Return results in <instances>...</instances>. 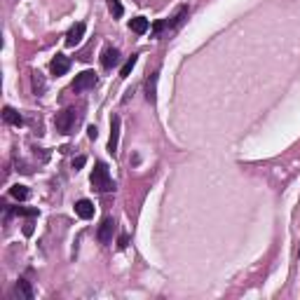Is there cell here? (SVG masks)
Listing matches in <instances>:
<instances>
[{
  "label": "cell",
  "mask_w": 300,
  "mask_h": 300,
  "mask_svg": "<svg viewBox=\"0 0 300 300\" xmlns=\"http://www.w3.org/2000/svg\"><path fill=\"white\" fill-rule=\"evenodd\" d=\"M90 183H92V188H94L96 192H110V190H115V183H113V179H110L108 166L103 164V162H96L94 172H92V176H90Z\"/></svg>",
  "instance_id": "6da1fadb"
},
{
  "label": "cell",
  "mask_w": 300,
  "mask_h": 300,
  "mask_svg": "<svg viewBox=\"0 0 300 300\" xmlns=\"http://www.w3.org/2000/svg\"><path fill=\"white\" fill-rule=\"evenodd\" d=\"M96 82H99V77H96L94 70H82V73L75 75V80H73V92H75V94L90 92L96 87Z\"/></svg>",
  "instance_id": "7a4b0ae2"
},
{
  "label": "cell",
  "mask_w": 300,
  "mask_h": 300,
  "mask_svg": "<svg viewBox=\"0 0 300 300\" xmlns=\"http://www.w3.org/2000/svg\"><path fill=\"white\" fill-rule=\"evenodd\" d=\"M75 122H77L75 108H66V110H61V113L57 115L54 124H57V129L61 132V134H70V132L75 129Z\"/></svg>",
  "instance_id": "3957f363"
},
{
  "label": "cell",
  "mask_w": 300,
  "mask_h": 300,
  "mask_svg": "<svg viewBox=\"0 0 300 300\" xmlns=\"http://www.w3.org/2000/svg\"><path fill=\"white\" fill-rule=\"evenodd\" d=\"M113 230H115V221L110 216H106L101 221V225H99V232H96V239L101 244H110L113 242Z\"/></svg>",
  "instance_id": "277c9868"
},
{
  "label": "cell",
  "mask_w": 300,
  "mask_h": 300,
  "mask_svg": "<svg viewBox=\"0 0 300 300\" xmlns=\"http://www.w3.org/2000/svg\"><path fill=\"white\" fill-rule=\"evenodd\" d=\"M84 31H87V28H84L82 21L73 24V26H70V31L66 33V45H68V47H77L80 42H82V38H84Z\"/></svg>",
  "instance_id": "5b68a950"
},
{
  "label": "cell",
  "mask_w": 300,
  "mask_h": 300,
  "mask_svg": "<svg viewBox=\"0 0 300 300\" xmlns=\"http://www.w3.org/2000/svg\"><path fill=\"white\" fill-rule=\"evenodd\" d=\"M120 117L113 115L110 117V139H108V153H115L117 150V141H120Z\"/></svg>",
  "instance_id": "8992f818"
},
{
  "label": "cell",
  "mask_w": 300,
  "mask_h": 300,
  "mask_svg": "<svg viewBox=\"0 0 300 300\" xmlns=\"http://www.w3.org/2000/svg\"><path fill=\"white\" fill-rule=\"evenodd\" d=\"M117 64H120V52H117L115 47H106L103 54H101V66L106 70H110L113 66H117Z\"/></svg>",
  "instance_id": "52a82bcc"
},
{
  "label": "cell",
  "mask_w": 300,
  "mask_h": 300,
  "mask_svg": "<svg viewBox=\"0 0 300 300\" xmlns=\"http://www.w3.org/2000/svg\"><path fill=\"white\" fill-rule=\"evenodd\" d=\"M52 73H54V75H66V73H68V68H70V61H68V57H66V54H57V57L52 59Z\"/></svg>",
  "instance_id": "ba28073f"
},
{
  "label": "cell",
  "mask_w": 300,
  "mask_h": 300,
  "mask_svg": "<svg viewBox=\"0 0 300 300\" xmlns=\"http://www.w3.org/2000/svg\"><path fill=\"white\" fill-rule=\"evenodd\" d=\"M75 213L82 221H90L92 216H94V204H92L90 199H77L75 202Z\"/></svg>",
  "instance_id": "9c48e42d"
},
{
  "label": "cell",
  "mask_w": 300,
  "mask_h": 300,
  "mask_svg": "<svg viewBox=\"0 0 300 300\" xmlns=\"http://www.w3.org/2000/svg\"><path fill=\"white\" fill-rule=\"evenodd\" d=\"M146 99L150 103L157 101V73H153V75L146 80Z\"/></svg>",
  "instance_id": "30bf717a"
},
{
  "label": "cell",
  "mask_w": 300,
  "mask_h": 300,
  "mask_svg": "<svg viewBox=\"0 0 300 300\" xmlns=\"http://www.w3.org/2000/svg\"><path fill=\"white\" fill-rule=\"evenodd\" d=\"M3 117H5L7 124H14V127H21V124H24V117H21L14 108H10V106L3 108Z\"/></svg>",
  "instance_id": "8fae6325"
},
{
  "label": "cell",
  "mask_w": 300,
  "mask_h": 300,
  "mask_svg": "<svg viewBox=\"0 0 300 300\" xmlns=\"http://www.w3.org/2000/svg\"><path fill=\"white\" fill-rule=\"evenodd\" d=\"M129 28H132L136 35H143V33L150 28V21H148L146 17H134V19L129 21Z\"/></svg>",
  "instance_id": "7c38bea8"
},
{
  "label": "cell",
  "mask_w": 300,
  "mask_h": 300,
  "mask_svg": "<svg viewBox=\"0 0 300 300\" xmlns=\"http://www.w3.org/2000/svg\"><path fill=\"white\" fill-rule=\"evenodd\" d=\"M14 291H17V295H19V298L33 300V288H31V284H28L26 279H19V281H17V288H14Z\"/></svg>",
  "instance_id": "4fadbf2b"
},
{
  "label": "cell",
  "mask_w": 300,
  "mask_h": 300,
  "mask_svg": "<svg viewBox=\"0 0 300 300\" xmlns=\"http://www.w3.org/2000/svg\"><path fill=\"white\" fill-rule=\"evenodd\" d=\"M10 195H12L14 199H19V202H24V199H28V195H31V190H28V188H26V185H12V188H10Z\"/></svg>",
  "instance_id": "5bb4252c"
},
{
  "label": "cell",
  "mask_w": 300,
  "mask_h": 300,
  "mask_svg": "<svg viewBox=\"0 0 300 300\" xmlns=\"http://www.w3.org/2000/svg\"><path fill=\"white\" fill-rule=\"evenodd\" d=\"M185 17H188V7H179V12H176V14H174V19L172 21H169V24H166V26H169V28H176V26H179L181 24V21H183L185 19Z\"/></svg>",
  "instance_id": "9a60e30c"
},
{
  "label": "cell",
  "mask_w": 300,
  "mask_h": 300,
  "mask_svg": "<svg viewBox=\"0 0 300 300\" xmlns=\"http://www.w3.org/2000/svg\"><path fill=\"white\" fill-rule=\"evenodd\" d=\"M108 10H110V14H113L115 19H120L122 14H124V7H122L120 0H108Z\"/></svg>",
  "instance_id": "2e32d148"
},
{
  "label": "cell",
  "mask_w": 300,
  "mask_h": 300,
  "mask_svg": "<svg viewBox=\"0 0 300 300\" xmlns=\"http://www.w3.org/2000/svg\"><path fill=\"white\" fill-rule=\"evenodd\" d=\"M33 90H35V94H42V92H45V77L40 75L38 70L33 73Z\"/></svg>",
  "instance_id": "e0dca14e"
},
{
  "label": "cell",
  "mask_w": 300,
  "mask_h": 300,
  "mask_svg": "<svg viewBox=\"0 0 300 300\" xmlns=\"http://www.w3.org/2000/svg\"><path fill=\"white\" fill-rule=\"evenodd\" d=\"M136 59H139V57H136V54H132V57L127 59V64L122 66V70H120V77H127L129 73L134 70V66H136Z\"/></svg>",
  "instance_id": "ac0fdd59"
},
{
  "label": "cell",
  "mask_w": 300,
  "mask_h": 300,
  "mask_svg": "<svg viewBox=\"0 0 300 300\" xmlns=\"http://www.w3.org/2000/svg\"><path fill=\"white\" fill-rule=\"evenodd\" d=\"M12 213H17V216H28V218H35L38 216V209H21V206H14V209H10Z\"/></svg>",
  "instance_id": "d6986e66"
},
{
  "label": "cell",
  "mask_w": 300,
  "mask_h": 300,
  "mask_svg": "<svg viewBox=\"0 0 300 300\" xmlns=\"http://www.w3.org/2000/svg\"><path fill=\"white\" fill-rule=\"evenodd\" d=\"M164 21H157V24H155V28H153V35H155V38H157V35H160V31H162V28H164Z\"/></svg>",
  "instance_id": "ffe728a7"
},
{
  "label": "cell",
  "mask_w": 300,
  "mask_h": 300,
  "mask_svg": "<svg viewBox=\"0 0 300 300\" xmlns=\"http://www.w3.org/2000/svg\"><path fill=\"white\" fill-rule=\"evenodd\" d=\"M82 166H84V157H77V160H73V169H75V172H77V169H82Z\"/></svg>",
  "instance_id": "44dd1931"
},
{
  "label": "cell",
  "mask_w": 300,
  "mask_h": 300,
  "mask_svg": "<svg viewBox=\"0 0 300 300\" xmlns=\"http://www.w3.org/2000/svg\"><path fill=\"white\" fill-rule=\"evenodd\" d=\"M127 244H129V237H127V235H122L120 239H117V246H120V249H124Z\"/></svg>",
  "instance_id": "7402d4cb"
},
{
  "label": "cell",
  "mask_w": 300,
  "mask_h": 300,
  "mask_svg": "<svg viewBox=\"0 0 300 300\" xmlns=\"http://www.w3.org/2000/svg\"><path fill=\"white\" fill-rule=\"evenodd\" d=\"M87 134H90V139H96V134H99V132H96V127H90V132H87Z\"/></svg>",
  "instance_id": "603a6c76"
}]
</instances>
